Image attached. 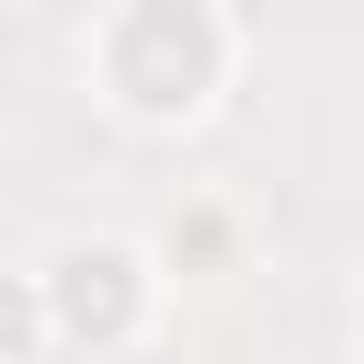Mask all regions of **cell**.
Masks as SVG:
<instances>
[{
  "label": "cell",
  "mask_w": 364,
  "mask_h": 364,
  "mask_svg": "<svg viewBox=\"0 0 364 364\" xmlns=\"http://www.w3.org/2000/svg\"><path fill=\"white\" fill-rule=\"evenodd\" d=\"M205 80H216V34H205V11L193 0H136L125 11V34H114V91H125V114H193L205 102Z\"/></svg>",
  "instance_id": "1"
},
{
  "label": "cell",
  "mask_w": 364,
  "mask_h": 364,
  "mask_svg": "<svg viewBox=\"0 0 364 364\" xmlns=\"http://www.w3.org/2000/svg\"><path fill=\"white\" fill-rule=\"evenodd\" d=\"M136 307H148L136 250H114V239L57 250V273H46V318H57V330H80V341H125V330H136Z\"/></svg>",
  "instance_id": "2"
},
{
  "label": "cell",
  "mask_w": 364,
  "mask_h": 364,
  "mask_svg": "<svg viewBox=\"0 0 364 364\" xmlns=\"http://www.w3.org/2000/svg\"><path fill=\"white\" fill-rule=\"evenodd\" d=\"M46 330H57V318H46V296H34V284H0V364H23Z\"/></svg>",
  "instance_id": "3"
}]
</instances>
